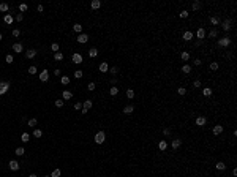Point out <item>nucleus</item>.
<instances>
[{
    "label": "nucleus",
    "instance_id": "f257e3e1",
    "mask_svg": "<svg viewBox=\"0 0 237 177\" xmlns=\"http://www.w3.org/2000/svg\"><path fill=\"white\" fill-rule=\"evenodd\" d=\"M106 141V135H104V131H98L95 135V142L96 144H103V142Z\"/></svg>",
    "mask_w": 237,
    "mask_h": 177
},
{
    "label": "nucleus",
    "instance_id": "f03ea898",
    "mask_svg": "<svg viewBox=\"0 0 237 177\" xmlns=\"http://www.w3.org/2000/svg\"><path fill=\"white\" fill-rule=\"evenodd\" d=\"M10 89V82L6 81H0V95H5Z\"/></svg>",
    "mask_w": 237,
    "mask_h": 177
},
{
    "label": "nucleus",
    "instance_id": "7ed1b4c3",
    "mask_svg": "<svg viewBox=\"0 0 237 177\" xmlns=\"http://www.w3.org/2000/svg\"><path fill=\"white\" fill-rule=\"evenodd\" d=\"M218 44H220V46H223V48H226V46H229V44H231V38H229V36L220 38V40H218Z\"/></svg>",
    "mask_w": 237,
    "mask_h": 177
},
{
    "label": "nucleus",
    "instance_id": "20e7f679",
    "mask_svg": "<svg viewBox=\"0 0 237 177\" xmlns=\"http://www.w3.org/2000/svg\"><path fill=\"white\" fill-rule=\"evenodd\" d=\"M76 40H78V43L84 44V43H87V41H89V35H87V33H79Z\"/></svg>",
    "mask_w": 237,
    "mask_h": 177
},
{
    "label": "nucleus",
    "instance_id": "39448f33",
    "mask_svg": "<svg viewBox=\"0 0 237 177\" xmlns=\"http://www.w3.org/2000/svg\"><path fill=\"white\" fill-rule=\"evenodd\" d=\"M48 79H49V71H48V70H43V71L40 73V81L46 82Z\"/></svg>",
    "mask_w": 237,
    "mask_h": 177
},
{
    "label": "nucleus",
    "instance_id": "423d86ee",
    "mask_svg": "<svg viewBox=\"0 0 237 177\" xmlns=\"http://www.w3.org/2000/svg\"><path fill=\"white\" fill-rule=\"evenodd\" d=\"M206 123H207V119H206L204 115H199V117L196 119V125L198 126H204Z\"/></svg>",
    "mask_w": 237,
    "mask_h": 177
},
{
    "label": "nucleus",
    "instance_id": "0eeeda50",
    "mask_svg": "<svg viewBox=\"0 0 237 177\" xmlns=\"http://www.w3.org/2000/svg\"><path fill=\"white\" fill-rule=\"evenodd\" d=\"M13 51H14L16 54H21V52L24 51V46H22L21 43H16V44H13Z\"/></svg>",
    "mask_w": 237,
    "mask_h": 177
},
{
    "label": "nucleus",
    "instance_id": "6e6552de",
    "mask_svg": "<svg viewBox=\"0 0 237 177\" xmlns=\"http://www.w3.org/2000/svg\"><path fill=\"white\" fill-rule=\"evenodd\" d=\"M8 166H10L11 171H18V169H19V163L16 161V160H11V161L8 163Z\"/></svg>",
    "mask_w": 237,
    "mask_h": 177
},
{
    "label": "nucleus",
    "instance_id": "1a4fd4ad",
    "mask_svg": "<svg viewBox=\"0 0 237 177\" xmlns=\"http://www.w3.org/2000/svg\"><path fill=\"white\" fill-rule=\"evenodd\" d=\"M196 36L199 38V41H202V38H206V30L204 29H198V32H196Z\"/></svg>",
    "mask_w": 237,
    "mask_h": 177
},
{
    "label": "nucleus",
    "instance_id": "9d476101",
    "mask_svg": "<svg viewBox=\"0 0 237 177\" xmlns=\"http://www.w3.org/2000/svg\"><path fill=\"white\" fill-rule=\"evenodd\" d=\"M158 149L161 150V152H165V150L168 149V142H166V139H161V141L158 142Z\"/></svg>",
    "mask_w": 237,
    "mask_h": 177
},
{
    "label": "nucleus",
    "instance_id": "9b49d317",
    "mask_svg": "<svg viewBox=\"0 0 237 177\" xmlns=\"http://www.w3.org/2000/svg\"><path fill=\"white\" fill-rule=\"evenodd\" d=\"M73 62L74 63H82V55L79 54V52H76V54H73Z\"/></svg>",
    "mask_w": 237,
    "mask_h": 177
},
{
    "label": "nucleus",
    "instance_id": "f8f14e48",
    "mask_svg": "<svg viewBox=\"0 0 237 177\" xmlns=\"http://www.w3.org/2000/svg\"><path fill=\"white\" fill-rule=\"evenodd\" d=\"M221 27H223V30H226V32H228V30H231V21H229V19H226V21H223V24H221Z\"/></svg>",
    "mask_w": 237,
    "mask_h": 177
},
{
    "label": "nucleus",
    "instance_id": "ddd939ff",
    "mask_svg": "<svg viewBox=\"0 0 237 177\" xmlns=\"http://www.w3.org/2000/svg\"><path fill=\"white\" fill-rule=\"evenodd\" d=\"M35 55H36L35 49H27V51H25V57H27V59H33Z\"/></svg>",
    "mask_w": 237,
    "mask_h": 177
},
{
    "label": "nucleus",
    "instance_id": "4468645a",
    "mask_svg": "<svg viewBox=\"0 0 237 177\" xmlns=\"http://www.w3.org/2000/svg\"><path fill=\"white\" fill-rule=\"evenodd\" d=\"M212 131H213V135H215V136H216V135H221V133H223V126H221V125H215Z\"/></svg>",
    "mask_w": 237,
    "mask_h": 177
},
{
    "label": "nucleus",
    "instance_id": "2eb2a0df",
    "mask_svg": "<svg viewBox=\"0 0 237 177\" xmlns=\"http://www.w3.org/2000/svg\"><path fill=\"white\" fill-rule=\"evenodd\" d=\"M100 71H101V73L109 71V65H108V63H104V62H103V63H100Z\"/></svg>",
    "mask_w": 237,
    "mask_h": 177
},
{
    "label": "nucleus",
    "instance_id": "dca6fc26",
    "mask_svg": "<svg viewBox=\"0 0 237 177\" xmlns=\"http://www.w3.org/2000/svg\"><path fill=\"white\" fill-rule=\"evenodd\" d=\"M182 71L185 73V74H190V73H191V65H188V63H185V65L182 66Z\"/></svg>",
    "mask_w": 237,
    "mask_h": 177
},
{
    "label": "nucleus",
    "instance_id": "f3484780",
    "mask_svg": "<svg viewBox=\"0 0 237 177\" xmlns=\"http://www.w3.org/2000/svg\"><path fill=\"white\" fill-rule=\"evenodd\" d=\"M62 95H63V100H71L73 98V93L70 92V90H63Z\"/></svg>",
    "mask_w": 237,
    "mask_h": 177
},
{
    "label": "nucleus",
    "instance_id": "a211bd4d",
    "mask_svg": "<svg viewBox=\"0 0 237 177\" xmlns=\"http://www.w3.org/2000/svg\"><path fill=\"white\" fill-rule=\"evenodd\" d=\"M90 6H92V10H98L100 6H101V2H100V0H93V2L90 3Z\"/></svg>",
    "mask_w": 237,
    "mask_h": 177
},
{
    "label": "nucleus",
    "instance_id": "6ab92c4d",
    "mask_svg": "<svg viewBox=\"0 0 237 177\" xmlns=\"http://www.w3.org/2000/svg\"><path fill=\"white\" fill-rule=\"evenodd\" d=\"M183 40H185V41H190V40H193V33L190 32V30H186V32L183 33Z\"/></svg>",
    "mask_w": 237,
    "mask_h": 177
},
{
    "label": "nucleus",
    "instance_id": "aec40b11",
    "mask_svg": "<svg viewBox=\"0 0 237 177\" xmlns=\"http://www.w3.org/2000/svg\"><path fill=\"white\" fill-rule=\"evenodd\" d=\"M90 108H92V101H90V100H87V101L82 103V109H84V111H89Z\"/></svg>",
    "mask_w": 237,
    "mask_h": 177
},
{
    "label": "nucleus",
    "instance_id": "412c9836",
    "mask_svg": "<svg viewBox=\"0 0 237 177\" xmlns=\"http://www.w3.org/2000/svg\"><path fill=\"white\" fill-rule=\"evenodd\" d=\"M180 144H182V141H180V139H172V142H171L172 149H179Z\"/></svg>",
    "mask_w": 237,
    "mask_h": 177
},
{
    "label": "nucleus",
    "instance_id": "4be33fe9",
    "mask_svg": "<svg viewBox=\"0 0 237 177\" xmlns=\"http://www.w3.org/2000/svg\"><path fill=\"white\" fill-rule=\"evenodd\" d=\"M133 111H134V108H133L131 104H128V106H125V108H123V114H131Z\"/></svg>",
    "mask_w": 237,
    "mask_h": 177
},
{
    "label": "nucleus",
    "instance_id": "5701e85b",
    "mask_svg": "<svg viewBox=\"0 0 237 177\" xmlns=\"http://www.w3.org/2000/svg\"><path fill=\"white\" fill-rule=\"evenodd\" d=\"M60 84H62V85H68L70 84V78H68V76H62V78H60Z\"/></svg>",
    "mask_w": 237,
    "mask_h": 177
},
{
    "label": "nucleus",
    "instance_id": "b1692460",
    "mask_svg": "<svg viewBox=\"0 0 237 177\" xmlns=\"http://www.w3.org/2000/svg\"><path fill=\"white\" fill-rule=\"evenodd\" d=\"M215 168L218 169V171H225V169H226V165H225L223 161H218V163L215 165Z\"/></svg>",
    "mask_w": 237,
    "mask_h": 177
},
{
    "label": "nucleus",
    "instance_id": "393cba45",
    "mask_svg": "<svg viewBox=\"0 0 237 177\" xmlns=\"http://www.w3.org/2000/svg\"><path fill=\"white\" fill-rule=\"evenodd\" d=\"M3 22H5V24H13V16H11V14H5V18H3Z\"/></svg>",
    "mask_w": 237,
    "mask_h": 177
},
{
    "label": "nucleus",
    "instance_id": "a878e982",
    "mask_svg": "<svg viewBox=\"0 0 237 177\" xmlns=\"http://www.w3.org/2000/svg\"><path fill=\"white\" fill-rule=\"evenodd\" d=\"M117 93H119V89L115 87V85H112V87L109 89V95H111V96H115Z\"/></svg>",
    "mask_w": 237,
    "mask_h": 177
},
{
    "label": "nucleus",
    "instance_id": "bb28decb",
    "mask_svg": "<svg viewBox=\"0 0 237 177\" xmlns=\"http://www.w3.org/2000/svg\"><path fill=\"white\" fill-rule=\"evenodd\" d=\"M202 95H204V96H210V95H212V89H210V87H204V89H202Z\"/></svg>",
    "mask_w": 237,
    "mask_h": 177
},
{
    "label": "nucleus",
    "instance_id": "cd10ccee",
    "mask_svg": "<svg viewBox=\"0 0 237 177\" xmlns=\"http://www.w3.org/2000/svg\"><path fill=\"white\" fill-rule=\"evenodd\" d=\"M96 55H98V51H96V49H95V48H92V49H90V51H89V57H92V59H95V57H96Z\"/></svg>",
    "mask_w": 237,
    "mask_h": 177
},
{
    "label": "nucleus",
    "instance_id": "c85d7f7f",
    "mask_svg": "<svg viewBox=\"0 0 237 177\" xmlns=\"http://www.w3.org/2000/svg\"><path fill=\"white\" fill-rule=\"evenodd\" d=\"M73 30H74L76 33H82V25L81 24H74L73 25Z\"/></svg>",
    "mask_w": 237,
    "mask_h": 177
},
{
    "label": "nucleus",
    "instance_id": "c756f323",
    "mask_svg": "<svg viewBox=\"0 0 237 177\" xmlns=\"http://www.w3.org/2000/svg\"><path fill=\"white\" fill-rule=\"evenodd\" d=\"M209 36H210V38H216V36H218V30H216V29H212L209 32Z\"/></svg>",
    "mask_w": 237,
    "mask_h": 177
},
{
    "label": "nucleus",
    "instance_id": "7c9ffc66",
    "mask_svg": "<svg viewBox=\"0 0 237 177\" xmlns=\"http://www.w3.org/2000/svg\"><path fill=\"white\" fill-rule=\"evenodd\" d=\"M33 136H35V138H41V136H43V131L40 128H35V130H33Z\"/></svg>",
    "mask_w": 237,
    "mask_h": 177
},
{
    "label": "nucleus",
    "instance_id": "2f4dec72",
    "mask_svg": "<svg viewBox=\"0 0 237 177\" xmlns=\"http://www.w3.org/2000/svg\"><path fill=\"white\" fill-rule=\"evenodd\" d=\"M180 59H182L183 62H186V60L190 59V52H186V51H185V52H182V54H180Z\"/></svg>",
    "mask_w": 237,
    "mask_h": 177
},
{
    "label": "nucleus",
    "instance_id": "473e14b6",
    "mask_svg": "<svg viewBox=\"0 0 237 177\" xmlns=\"http://www.w3.org/2000/svg\"><path fill=\"white\" fill-rule=\"evenodd\" d=\"M29 139H30V135H29V133H22V135H21V141L22 142H27Z\"/></svg>",
    "mask_w": 237,
    "mask_h": 177
},
{
    "label": "nucleus",
    "instance_id": "72a5a7b5",
    "mask_svg": "<svg viewBox=\"0 0 237 177\" xmlns=\"http://www.w3.org/2000/svg\"><path fill=\"white\" fill-rule=\"evenodd\" d=\"M10 10V6H8V3H0V11H3V13H6Z\"/></svg>",
    "mask_w": 237,
    "mask_h": 177
},
{
    "label": "nucleus",
    "instance_id": "f704fd0d",
    "mask_svg": "<svg viewBox=\"0 0 237 177\" xmlns=\"http://www.w3.org/2000/svg\"><path fill=\"white\" fill-rule=\"evenodd\" d=\"M126 96H128L130 100L134 98V90H133V89H126Z\"/></svg>",
    "mask_w": 237,
    "mask_h": 177
},
{
    "label": "nucleus",
    "instance_id": "c9c22d12",
    "mask_svg": "<svg viewBox=\"0 0 237 177\" xmlns=\"http://www.w3.org/2000/svg\"><path fill=\"white\" fill-rule=\"evenodd\" d=\"M14 153H16V155H19V156H21V155H24V153H25V149H24V147H18Z\"/></svg>",
    "mask_w": 237,
    "mask_h": 177
},
{
    "label": "nucleus",
    "instance_id": "e433bc0d",
    "mask_svg": "<svg viewBox=\"0 0 237 177\" xmlns=\"http://www.w3.org/2000/svg\"><path fill=\"white\" fill-rule=\"evenodd\" d=\"M210 24H212V25H218L220 24V19L213 16V18H210Z\"/></svg>",
    "mask_w": 237,
    "mask_h": 177
},
{
    "label": "nucleus",
    "instance_id": "4c0bfd02",
    "mask_svg": "<svg viewBox=\"0 0 237 177\" xmlns=\"http://www.w3.org/2000/svg\"><path fill=\"white\" fill-rule=\"evenodd\" d=\"M82 74H84V73H82L81 70H76V71H74V78H76V79H81Z\"/></svg>",
    "mask_w": 237,
    "mask_h": 177
},
{
    "label": "nucleus",
    "instance_id": "58836bf2",
    "mask_svg": "<svg viewBox=\"0 0 237 177\" xmlns=\"http://www.w3.org/2000/svg\"><path fill=\"white\" fill-rule=\"evenodd\" d=\"M19 10H21V13H24V11H27V10H29V6L25 5V3H21V5H19Z\"/></svg>",
    "mask_w": 237,
    "mask_h": 177
},
{
    "label": "nucleus",
    "instance_id": "ea45409f",
    "mask_svg": "<svg viewBox=\"0 0 237 177\" xmlns=\"http://www.w3.org/2000/svg\"><path fill=\"white\" fill-rule=\"evenodd\" d=\"M54 59L55 60H63V54H62V52H55V54H54Z\"/></svg>",
    "mask_w": 237,
    "mask_h": 177
},
{
    "label": "nucleus",
    "instance_id": "a19ab883",
    "mask_svg": "<svg viewBox=\"0 0 237 177\" xmlns=\"http://www.w3.org/2000/svg\"><path fill=\"white\" fill-rule=\"evenodd\" d=\"M177 93H179V95H182V96H183V95L186 93V89H185V87H179V89H177Z\"/></svg>",
    "mask_w": 237,
    "mask_h": 177
},
{
    "label": "nucleus",
    "instance_id": "79ce46f5",
    "mask_svg": "<svg viewBox=\"0 0 237 177\" xmlns=\"http://www.w3.org/2000/svg\"><path fill=\"white\" fill-rule=\"evenodd\" d=\"M60 174H62V172H60V169H54V171H52V174H51V177H60Z\"/></svg>",
    "mask_w": 237,
    "mask_h": 177
},
{
    "label": "nucleus",
    "instance_id": "37998d69",
    "mask_svg": "<svg viewBox=\"0 0 237 177\" xmlns=\"http://www.w3.org/2000/svg\"><path fill=\"white\" fill-rule=\"evenodd\" d=\"M36 123H38V120H36V119H30L29 120V126H36Z\"/></svg>",
    "mask_w": 237,
    "mask_h": 177
},
{
    "label": "nucleus",
    "instance_id": "c03bdc74",
    "mask_svg": "<svg viewBox=\"0 0 237 177\" xmlns=\"http://www.w3.org/2000/svg\"><path fill=\"white\" fill-rule=\"evenodd\" d=\"M188 14H190V13L186 11V10H183V11L180 13V18H182V19H186V18H188Z\"/></svg>",
    "mask_w": 237,
    "mask_h": 177
},
{
    "label": "nucleus",
    "instance_id": "a18cd8bd",
    "mask_svg": "<svg viewBox=\"0 0 237 177\" xmlns=\"http://www.w3.org/2000/svg\"><path fill=\"white\" fill-rule=\"evenodd\" d=\"M201 81H199V79H196V81H193V87H196V89H199V87H201Z\"/></svg>",
    "mask_w": 237,
    "mask_h": 177
},
{
    "label": "nucleus",
    "instance_id": "49530a36",
    "mask_svg": "<svg viewBox=\"0 0 237 177\" xmlns=\"http://www.w3.org/2000/svg\"><path fill=\"white\" fill-rule=\"evenodd\" d=\"M29 73H30V74H36V66H29Z\"/></svg>",
    "mask_w": 237,
    "mask_h": 177
},
{
    "label": "nucleus",
    "instance_id": "de8ad7c7",
    "mask_svg": "<svg viewBox=\"0 0 237 177\" xmlns=\"http://www.w3.org/2000/svg\"><path fill=\"white\" fill-rule=\"evenodd\" d=\"M51 49L54 52H59V44H57V43H52V44H51Z\"/></svg>",
    "mask_w": 237,
    "mask_h": 177
},
{
    "label": "nucleus",
    "instance_id": "09e8293b",
    "mask_svg": "<svg viewBox=\"0 0 237 177\" xmlns=\"http://www.w3.org/2000/svg\"><path fill=\"white\" fill-rule=\"evenodd\" d=\"M199 8H201V3H199V2H195V3H193V10H195V11H198Z\"/></svg>",
    "mask_w": 237,
    "mask_h": 177
},
{
    "label": "nucleus",
    "instance_id": "8fccbe9b",
    "mask_svg": "<svg viewBox=\"0 0 237 177\" xmlns=\"http://www.w3.org/2000/svg\"><path fill=\"white\" fill-rule=\"evenodd\" d=\"M19 35H21V30H19V29H14V30H13V36H14V38H18Z\"/></svg>",
    "mask_w": 237,
    "mask_h": 177
},
{
    "label": "nucleus",
    "instance_id": "3c124183",
    "mask_svg": "<svg viewBox=\"0 0 237 177\" xmlns=\"http://www.w3.org/2000/svg\"><path fill=\"white\" fill-rule=\"evenodd\" d=\"M210 70H213V71H215V70H218V63H216V62H212V63H210Z\"/></svg>",
    "mask_w": 237,
    "mask_h": 177
},
{
    "label": "nucleus",
    "instance_id": "603ef678",
    "mask_svg": "<svg viewBox=\"0 0 237 177\" xmlns=\"http://www.w3.org/2000/svg\"><path fill=\"white\" fill-rule=\"evenodd\" d=\"M63 103H65L63 100H55V106H57V108H62V106H63Z\"/></svg>",
    "mask_w": 237,
    "mask_h": 177
},
{
    "label": "nucleus",
    "instance_id": "864d4df0",
    "mask_svg": "<svg viewBox=\"0 0 237 177\" xmlns=\"http://www.w3.org/2000/svg\"><path fill=\"white\" fill-rule=\"evenodd\" d=\"M5 60H6V63H13V55H11V54H8V55L5 57Z\"/></svg>",
    "mask_w": 237,
    "mask_h": 177
},
{
    "label": "nucleus",
    "instance_id": "5fc2aeb1",
    "mask_svg": "<svg viewBox=\"0 0 237 177\" xmlns=\"http://www.w3.org/2000/svg\"><path fill=\"white\" fill-rule=\"evenodd\" d=\"M22 19H24V14H22V13H19V14H16V21H18V22H21Z\"/></svg>",
    "mask_w": 237,
    "mask_h": 177
},
{
    "label": "nucleus",
    "instance_id": "6e6d98bb",
    "mask_svg": "<svg viewBox=\"0 0 237 177\" xmlns=\"http://www.w3.org/2000/svg\"><path fill=\"white\" fill-rule=\"evenodd\" d=\"M87 89L90 90V92H93V90H95V82H90V84L87 85Z\"/></svg>",
    "mask_w": 237,
    "mask_h": 177
},
{
    "label": "nucleus",
    "instance_id": "4d7b16f0",
    "mask_svg": "<svg viewBox=\"0 0 237 177\" xmlns=\"http://www.w3.org/2000/svg\"><path fill=\"white\" fill-rule=\"evenodd\" d=\"M74 109H76V111L82 109V103H76V104H74Z\"/></svg>",
    "mask_w": 237,
    "mask_h": 177
},
{
    "label": "nucleus",
    "instance_id": "13d9d810",
    "mask_svg": "<svg viewBox=\"0 0 237 177\" xmlns=\"http://www.w3.org/2000/svg\"><path fill=\"white\" fill-rule=\"evenodd\" d=\"M163 133H165V136H169V135H171V130H169V128H165V130H163Z\"/></svg>",
    "mask_w": 237,
    "mask_h": 177
},
{
    "label": "nucleus",
    "instance_id": "bf43d9fd",
    "mask_svg": "<svg viewBox=\"0 0 237 177\" xmlns=\"http://www.w3.org/2000/svg\"><path fill=\"white\" fill-rule=\"evenodd\" d=\"M117 71H119V68H117V66H112V68H111V73H112V74H115Z\"/></svg>",
    "mask_w": 237,
    "mask_h": 177
},
{
    "label": "nucleus",
    "instance_id": "052dcab7",
    "mask_svg": "<svg viewBox=\"0 0 237 177\" xmlns=\"http://www.w3.org/2000/svg\"><path fill=\"white\" fill-rule=\"evenodd\" d=\"M201 63H202V62H201V59H196V60H195V65H196V66H199Z\"/></svg>",
    "mask_w": 237,
    "mask_h": 177
},
{
    "label": "nucleus",
    "instance_id": "680f3d73",
    "mask_svg": "<svg viewBox=\"0 0 237 177\" xmlns=\"http://www.w3.org/2000/svg\"><path fill=\"white\" fill-rule=\"evenodd\" d=\"M36 10H38V13H43V10H44V8H43V5H38V6H36Z\"/></svg>",
    "mask_w": 237,
    "mask_h": 177
},
{
    "label": "nucleus",
    "instance_id": "e2e57ef3",
    "mask_svg": "<svg viewBox=\"0 0 237 177\" xmlns=\"http://www.w3.org/2000/svg\"><path fill=\"white\" fill-rule=\"evenodd\" d=\"M29 177H36V176H35V174H30V176H29Z\"/></svg>",
    "mask_w": 237,
    "mask_h": 177
},
{
    "label": "nucleus",
    "instance_id": "0e129e2a",
    "mask_svg": "<svg viewBox=\"0 0 237 177\" xmlns=\"http://www.w3.org/2000/svg\"><path fill=\"white\" fill-rule=\"evenodd\" d=\"M2 38H3V36H2V33H0V41H2Z\"/></svg>",
    "mask_w": 237,
    "mask_h": 177
},
{
    "label": "nucleus",
    "instance_id": "69168bd1",
    "mask_svg": "<svg viewBox=\"0 0 237 177\" xmlns=\"http://www.w3.org/2000/svg\"><path fill=\"white\" fill-rule=\"evenodd\" d=\"M43 177H51V176H43Z\"/></svg>",
    "mask_w": 237,
    "mask_h": 177
}]
</instances>
